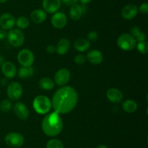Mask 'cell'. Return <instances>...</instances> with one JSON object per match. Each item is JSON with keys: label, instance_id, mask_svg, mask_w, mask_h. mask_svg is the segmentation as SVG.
I'll return each mask as SVG.
<instances>
[{"label": "cell", "instance_id": "1", "mask_svg": "<svg viewBox=\"0 0 148 148\" xmlns=\"http://www.w3.org/2000/svg\"><path fill=\"white\" fill-rule=\"evenodd\" d=\"M51 106L59 115L70 113L75 108L78 102V93L69 86H62L56 90L51 99Z\"/></svg>", "mask_w": 148, "mask_h": 148}, {"label": "cell", "instance_id": "2", "mask_svg": "<svg viewBox=\"0 0 148 148\" xmlns=\"http://www.w3.org/2000/svg\"><path fill=\"white\" fill-rule=\"evenodd\" d=\"M64 127V123L62 117L59 113L53 111L46 114L41 123L43 132L48 136L54 137L58 136Z\"/></svg>", "mask_w": 148, "mask_h": 148}, {"label": "cell", "instance_id": "3", "mask_svg": "<svg viewBox=\"0 0 148 148\" xmlns=\"http://www.w3.org/2000/svg\"><path fill=\"white\" fill-rule=\"evenodd\" d=\"M33 107L35 111L40 115H46L51 109V101L45 95L36 96L33 102Z\"/></svg>", "mask_w": 148, "mask_h": 148}, {"label": "cell", "instance_id": "4", "mask_svg": "<svg viewBox=\"0 0 148 148\" xmlns=\"http://www.w3.org/2000/svg\"><path fill=\"white\" fill-rule=\"evenodd\" d=\"M117 45L124 51H132L136 48L137 41L130 33H123L117 39Z\"/></svg>", "mask_w": 148, "mask_h": 148}, {"label": "cell", "instance_id": "5", "mask_svg": "<svg viewBox=\"0 0 148 148\" xmlns=\"http://www.w3.org/2000/svg\"><path fill=\"white\" fill-rule=\"evenodd\" d=\"M7 39L12 46L20 47L25 42V35L22 30L13 28L7 33Z\"/></svg>", "mask_w": 148, "mask_h": 148}, {"label": "cell", "instance_id": "6", "mask_svg": "<svg viewBox=\"0 0 148 148\" xmlns=\"http://www.w3.org/2000/svg\"><path fill=\"white\" fill-rule=\"evenodd\" d=\"M6 145L12 148H20L23 145L25 142L24 136L17 132H10L4 137Z\"/></svg>", "mask_w": 148, "mask_h": 148}, {"label": "cell", "instance_id": "7", "mask_svg": "<svg viewBox=\"0 0 148 148\" xmlns=\"http://www.w3.org/2000/svg\"><path fill=\"white\" fill-rule=\"evenodd\" d=\"M23 93V89L21 84L16 81L10 83L7 88V94L10 100L17 101L20 100Z\"/></svg>", "mask_w": 148, "mask_h": 148}, {"label": "cell", "instance_id": "8", "mask_svg": "<svg viewBox=\"0 0 148 148\" xmlns=\"http://www.w3.org/2000/svg\"><path fill=\"white\" fill-rule=\"evenodd\" d=\"M34 60V54L28 49H22L17 54V61L22 66H32Z\"/></svg>", "mask_w": 148, "mask_h": 148}, {"label": "cell", "instance_id": "9", "mask_svg": "<svg viewBox=\"0 0 148 148\" xmlns=\"http://www.w3.org/2000/svg\"><path fill=\"white\" fill-rule=\"evenodd\" d=\"M70 78V71L67 68H61L55 74L53 81L59 86H64L69 83Z\"/></svg>", "mask_w": 148, "mask_h": 148}, {"label": "cell", "instance_id": "10", "mask_svg": "<svg viewBox=\"0 0 148 148\" xmlns=\"http://www.w3.org/2000/svg\"><path fill=\"white\" fill-rule=\"evenodd\" d=\"M13 111L15 115L22 120H25L30 115V111L27 106L23 102H17L12 106Z\"/></svg>", "mask_w": 148, "mask_h": 148}, {"label": "cell", "instance_id": "11", "mask_svg": "<svg viewBox=\"0 0 148 148\" xmlns=\"http://www.w3.org/2000/svg\"><path fill=\"white\" fill-rule=\"evenodd\" d=\"M51 24L55 28L62 29L64 28L67 24V17L64 12H56L53 13L51 17Z\"/></svg>", "mask_w": 148, "mask_h": 148}, {"label": "cell", "instance_id": "12", "mask_svg": "<svg viewBox=\"0 0 148 148\" xmlns=\"http://www.w3.org/2000/svg\"><path fill=\"white\" fill-rule=\"evenodd\" d=\"M15 18L10 13H3L0 15V27L4 30H11L15 26Z\"/></svg>", "mask_w": 148, "mask_h": 148}, {"label": "cell", "instance_id": "13", "mask_svg": "<svg viewBox=\"0 0 148 148\" xmlns=\"http://www.w3.org/2000/svg\"><path fill=\"white\" fill-rule=\"evenodd\" d=\"M138 7L134 4H128L124 6L121 11V16L127 20L134 19L138 13Z\"/></svg>", "mask_w": 148, "mask_h": 148}, {"label": "cell", "instance_id": "14", "mask_svg": "<svg viewBox=\"0 0 148 148\" xmlns=\"http://www.w3.org/2000/svg\"><path fill=\"white\" fill-rule=\"evenodd\" d=\"M1 72L7 78H12L17 73V68L11 61H4L1 66Z\"/></svg>", "mask_w": 148, "mask_h": 148}, {"label": "cell", "instance_id": "15", "mask_svg": "<svg viewBox=\"0 0 148 148\" xmlns=\"http://www.w3.org/2000/svg\"><path fill=\"white\" fill-rule=\"evenodd\" d=\"M106 97L111 102L119 104L124 99V94L121 90L116 88H111L106 91Z\"/></svg>", "mask_w": 148, "mask_h": 148}, {"label": "cell", "instance_id": "16", "mask_svg": "<svg viewBox=\"0 0 148 148\" xmlns=\"http://www.w3.org/2000/svg\"><path fill=\"white\" fill-rule=\"evenodd\" d=\"M43 10L46 12L53 13L58 12V10L60 9L62 1L61 0H43Z\"/></svg>", "mask_w": 148, "mask_h": 148}, {"label": "cell", "instance_id": "17", "mask_svg": "<svg viewBox=\"0 0 148 148\" xmlns=\"http://www.w3.org/2000/svg\"><path fill=\"white\" fill-rule=\"evenodd\" d=\"M86 12V7L83 4H75L70 6L69 16L73 20H78L82 17V15Z\"/></svg>", "mask_w": 148, "mask_h": 148}, {"label": "cell", "instance_id": "18", "mask_svg": "<svg viewBox=\"0 0 148 148\" xmlns=\"http://www.w3.org/2000/svg\"><path fill=\"white\" fill-rule=\"evenodd\" d=\"M86 59L92 65H100L103 61V55L98 49H92L87 54Z\"/></svg>", "mask_w": 148, "mask_h": 148}, {"label": "cell", "instance_id": "19", "mask_svg": "<svg viewBox=\"0 0 148 148\" xmlns=\"http://www.w3.org/2000/svg\"><path fill=\"white\" fill-rule=\"evenodd\" d=\"M30 20L36 24H40L44 22L47 18V13L41 9L35 10L30 13Z\"/></svg>", "mask_w": 148, "mask_h": 148}, {"label": "cell", "instance_id": "20", "mask_svg": "<svg viewBox=\"0 0 148 148\" xmlns=\"http://www.w3.org/2000/svg\"><path fill=\"white\" fill-rule=\"evenodd\" d=\"M56 52L60 55H64L69 51L70 48V41L67 38H62L58 41L56 46Z\"/></svg>", "mask_w": 148, "mask_h": 148}, {"label": "cell", "instance_id": "21", "mask_svg": "<svg viewBox=\"0 0 148 148\" xmlns=\"http://www.w3.org/2000/svg\"><path fill=\"white\" fill-rule=\"evenodd\" d=\"M74 47L77 52H85L90 47V42L88 39H78L74 43Z\"/></svg>", "mask_w": 148, "mask_h": 148}, {"label": "cell", "instance_id": "22", "mask_svg": "<svg viewBox=\"0 0 148 148\" xmlns=\"http://www.w3.org/2000/svg\"><path fill=\"white\" fill-rule=\"evenodd\" d=\"M130 34L135 39L137 42L146 41V34L140 30V28L137 26H134L130 28Z\"/></svg>", "mask_w": 148, "mask_h": 148}, {"label": "cell", "instance_id": "23", "mask_svg": "<svg viewBox=\"0 0 148 148\" xmlns=\"http://www.w3.org/2000/svg\"><path fill=\"white\" fill-rule=\"evenodd\" d=\"M38 85L43 90L50 91L54 89L55 83L53 80L49 77H43L40 79L38 82Z\"/></svg>", "mask_w": 148, "mask_h": 148}, {"label": "cell", "instance_id": "24", "mask_svg": "<svg viewBox=\"0 0 148 148\" xmlns=\"http://www.w3.org/2000/svg\"><path fill=\"white\" fill-rule=\"evenodd\" d=\"M122 108L125 112L128 113H133L137 111L138 104L137 102L133 100H127L123 102Z\"/></svg>", "mask_w": 148, "mask_h": 148}, {"label": "cell", "instance_id": "25", "mask_svg": "<svg viewBox=\"0 0 148 148\" xmlns=\"http://www.w3.org/2000/svg\"><path fill=\"white\" fill-rule=\"evenodd\" d=\"M17 74H18L19 78L22 79H26V78L33 76L34 74V69L32 66H22L19 68Z\"/></svg>", "mask_w": 148, "mask_h": 148}, {"label": "cell", "instance_id": "26", "mask_svg": "<svg viewBox=\"0 0 148 148\" xmlns=\"http://www.w3.org/2000/svg\"><path fill=\"white\" fill-rule=\"evenodd\" d=\"M15 25L20 30H22V29H25L30 25V20H28V18L25 17V16H21V17H19L16 20Z\"/></svg>", "mask_w": 148, "mask_h": 148}, {"label": "cell", "instance_id": "27", "mask_svg": "<svg viewBox=\"0 0 148 148\" xmlns=\"http://www.w3.org/2000/svg\"><path fill=\"white\" fill-rule=\"evenodd\" d=\"M12 103L10 100H4L0 102V110L3 113H7L12 109Z\"/></svg>", "mask_w": 148, "mask_h": 148}, {"label": "cell", "instance_id": "28", "mask_svg": "<svg viewBox=\"0 0 148 148\" xmlns=\"http://www.w3.org/2000/svg\"><path fill=\"white\" fill-rule=\"evenodd\" d=\"M46 148H64V145L57 139H51L48 141Z\"/></svg>", "mask_w": 148, "mask_h": 148}, {"label": "cell", "instance_id": "29", "mask_svg": "<svg viewBox=\"0 0 148 148\" xmlns=\"http://www.w3.org/2000/svg\"><path fill=\"white\" fill-rule=\"evenodd\" d=\"M137 51L141 54H147L148 52V43L146 41L138 42L136 45Z\"/></svg>", "mask_w": 148, "mask_h": 148}, {"label": "cell", "instance_id": "30", "mask_svg": "<svg viewBox=\"0 0 148 148\" xmlns=\"http://www.w3.org/2000/svg\"><path fill=\"white\" fill-rule=\"evenodd\" d=\"M86 62V57L82 54H79L75 57V62L77 65H83Z\"/></svg>", "mask_w": 148, "mask_h": 148}, {"label": "cell", "instance_id": "31", "mask_svg": "<svg viewBox=\"0 0 148 148\" xmlns=\"http://www.w3.org/2000/svg\"><path fill=\"white\" fill-rule=\"evenodd\" d=\"M87 38H88V40L89 41H95L98 40V33L95 30H92V31H90L88 33Z\"/></svg>", "mask_w": 148, "mask_h": 148}, {"label": "cell", "instance_id": "32", "mask_svg": "<svg viewBox=\"0 0 148 148\" xmlns=\"http://www.w3.org/2000/svg\"><path fill=\"white\" fill-rule=\"evenodd\" d=\"M138 11H140V12L143 13L144 15H147L148 13V4L147 3L145 2L141 4V5L140 6V7L138 8Z\"/></svg>", "mask_w": 148, "mask_h": 148}, {"label": "cell", "instance_id": "33", "mask_svg": "<svg viewBox=\"0 0 148 148\" xmlns=\"http://www.w3.org/2000/svg\"><path fill=\"white\" fill-rule=\"evenodd\" d=\"M46 50V52H47L48 54L53 55V54H54L55 52H56V48L54 45L51 44V45H49V46H47Z\"/></svg>", "mask_w": 148, "mask_h": 148}, {"label": "cell", "instance_id": "34", "mask_svg": "<svg viewBox=\"0 0 148 148\" xmlns=\"http://www.w3.org/2000/svg\"><path fill=\"white\" fill-rule=\"evenodd\" d=\"M61 1H62V2L66 4V5L72 6L73 4H77L79 0H61Z\"/></svg>", "mask_w": 148, "mask_h": 148}, {"label": "cell", "instance_id": "35", "mask_svg": "<svg viewBox=\"0 0 148 148\" xmlns=\"http://www.w3.org/2000/svg\"><path fill=\"white\" fill-rule=\"evenodd\" d=\"M7 36V32L2 28H0V40L6 39Z\"/></svg>", "mask_w": 148, "mask_h": 148}, {"label": "cell", "instance_id": "36", "mask_svg": "<svg viewBox=\"0 0 148 148\" xmlns=\"http://www.w3.org/2000/svg\"><path fill=\"white\" fill-rule=\"evenodd\" d=\"M81 2V4H83V5H86V4H88V3H90V1H92V0H79Z\"/></svg>", "mask_w": 148, "mask_h": 148}, {"label": "cell", "instance_id": "37", "mask_svg": "<svg viewBox=\"0 0 148 148\" xmlns=\"http://www.w3.org/2000/svg\"><path fill=\"white\" fill-rule=\"evenodd\" d=\"M7 78H3V79H1V85H2V86L6 85V84H7Z\"/></svg>", "mask_w": 148, "mask_h": 148}, {"label": "cell", "instance_id": "38", "mask_svg": "<svg viewBox=\"0 0 148 148\" xmlns=\"http://www.w3.org/2000/svg\"><path fill=\"white\" fill-rule=\"evenodd\" d=\"M4 62V59L1 55H0V67L1 66V65L3 64V62Z\"/></svg>", "mask_w": 148, "mask_h": 148}, {"label": "cell", "instance_id": "39", "mask_svg": "<svg viewBox=\"0 0 148 148\" xmlns=\"http://www.w3.org/2000/svg\"><path fill=\"white\" fill-rule=\"evenodd\" d=\"M97 148H108V147L105 145H100L97 147Z\"/></svg>", "mask_w": 148, "mask_h": 148}, {"label": "cell", "instance_id": "40", "mask_svg": "<svg viewBox=\"0 0 148 148\" xmlns=\"http://www.w3.org/2000/svg\"><path fill=\"white\" fill-rule=\"evenodd\" d=\"M7 0H0V4H3V3H5Z\"/></svg>", "mask_w": 148, "mask_h": 148}]
</instances>
